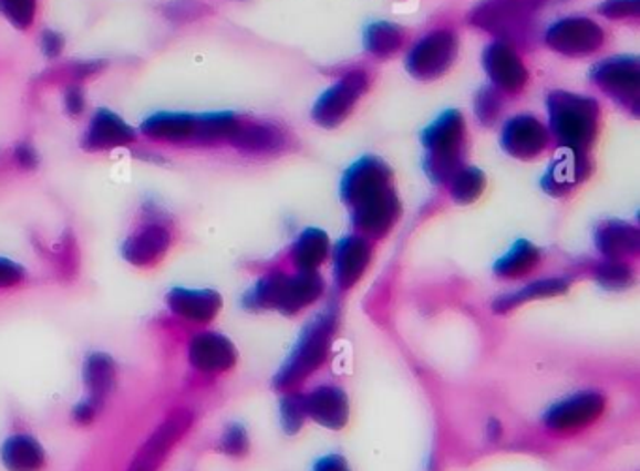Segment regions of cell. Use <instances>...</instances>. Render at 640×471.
Here are the masks:
<instances>
[{"label": "cell", "instance_id": "cell-1", "mask_svg": "<svg viewBox=\"0 0 640 471\" xmlns=\"http://www.w3.org/2000/svg\"><path fill=\"white\" fill-rule=\"evenodd\" d=\"M340 311L339 299H329L323 308L308 320L297 336L290 354L283 359L272 378V389L280 393L301 391L308 381L314 378L331 357L334 341L339 335Z\"/></svg>", "mask_w": 640, "mask_h": 471}, {"label": "cell", "instance_id": "cell-2", "mask_svg": "<svg viewBox=\"0 0 640 471\" xmlns=\"http://www.w3.org/2000/svg\"><path fill=\"white\" fill-rule=\"evenodd\" d=\"M327 295L323 274L293 271L288 268L269 269L242 295V308L248 312H277L296 317L314 308Z\"/></svg>", "mask_w": 640, "mask_h": 471}, {"label": "cell", "instance_id": "cell-3", "mask_svg": "<svg viewBox=\"0 0 640 471\" xmlns=\"http://www.w3.org/2000/svg\"><path fill=\"white\" fill-rule=\"evenodd\" d=\"M548 134L553 147L566 153L590 155L598 143L603 109L598 98L590 94L555 88L545 98Z\"/></svg>", "mask_w": 640, "mask_h": 471}, {"label": "cell", "instance_id": "cell-4", "mask_svg": "<svg viewBox=\"0 0 640 471\" xmlns=\"http://www.w3.org/2000/svg\"><path fill=\"white\" fill-rule=\"evenodd\" d=\"M421 145L425 150L426 177L436 187L445 188L453 175L468 164L469 132L464 113L458 109L440 113L421 132Z\"/></svg>", "mask_w": 640, "mask_h": 471}, {"label": "cell", "instance_id": "cell-5", "mask_svg": "<svg viewBox=\"0 0 640 471\" xmlns=\"http://www.w3.org/2000/svg\"><path fill=\"white\" fill-rule=\"evenodd\" d=\"M548 0H481L469 12L468 23L493 40L524 48L531 42L537 19Z\"/></svg>", "mask_w": 640, "mask_h": 471}, {"label": "cell", "instance_id": "cell-6", "mask_svg": "<svg viewBox=\"0 0 640 471\" xmlns=\"http://www.w3.org/2000/svg\"><path fill=\"white\" fill-rule=\"evenodd\" d=\"M609 409V397L598 387H585L567 393L548 404L539 417V425L550 438H572L596 427Z\"/></svg>", "mask_w": 640, "mask_h": 471}, {"label": "cell", "instance_id": "cell-7", "mask_svg": "<svg viewBox=\"0 0 640 471\" xmlns=\"http://www.w3.org/2000/svg\"><path fill=\"white\" fill-rule=\"evenodd\" d=\"M461 55V34L453 25L432 27L406 48L407 74L431 83L450 74Z\"/></svg>", "mask_w": 640, "mask_h": 471}, {"label": "cell", "instance_id": "cell-8", "mask_svg": "<svg viewBox=\"0 0 640 471\" xmlns=\"http://www.w3.org/2000/svg\"><path fill=\"white\" fill-rule=\"evenodd\" d=\"M374 83L372 72L367 66H351L333 81L316 100L310 117L316 125L334 130L355 113L361 100L370 93Z\"/></svg>", "mask_w": 640, "mask_h": 471}, {"label": "cell", "instance_id": "cell-9", "mask_svg": "<svg viewBox=\"0 0 640 471\" xmlns=\"http://www.w3.org/2000/svg\"><path fill=\"white\" fill-rule=\"evenodd\" d=\"M609 34L605 27L588 15H564L545 27L541 42L548 51L564 59H588L605 50Z\"/></svg>", "mask_w": 640, "mask_h": 471}, {"label": "cell", "instance_id": "cell-10", "mask_svg": "<svg viewBox=\"0 0 640 471\" xmlns=\"http://www.w3.org/2000/svg\"><path fill=\"white\" fill-rule=\"evenodd\" d=\"M590 83L605 98H609L615 106L622 107L631 117L639 115V56L612 55L601 59L591 66Z\"/></svg>", "mask_w": 640, "mask_h": 471}, {"label": "cell", "instance_id": "cell-11", "mask_svg": "<svg viewBox=\"0 0 640 471\" xmlns=\"http://www.w3.org/2000/svg\"><path fill=\"white\" fill-rule=\"evenodd\" d=\"M348 212L353 233L367 237L369 241L378 244L388 239L401 222V193L396 190V185L383 188L348 207Z\"/></svg>", "mask_w": 640, "mask_h": 471}, {"label": "cell", "instance_id": "cell-12", "mask_svg": "<svg viewBox=\"0 0 640 471\" xmlns=\"http://www.w3.org/2000/svg\"><path fill=\"white\" fill-rule=\"evenodd\" d=\"M376 254V244L367 237L358 236L351 231L340 241L334 242L329 255L331 265V279H333L334 295H348L351 290L358 287L359 282L367 276L370 265Z\"/></svg>", "mask_w": 640, "mask_h": 471}, {"label": "cell", "instance_id": "cell-13", "mask_svg": "<svg viewBox=\"0 0 640 471\" xmlns=\"http://www.w3.org/2000/svg\"><path fill=\"white\" fill-rule=\"evenodd\" d=\"M499 145L513 160L534 161L547 155L553 139L545 121L531 113H518L502 123Z\"/></svg>", "mask_w": 640, "mask_h": 471}, {"label": "cell", "instance_id": "cell-14", "mask_svg": "<svg viewBox=\"0 0 640 471\" xmlns=\"http://www.w3.org/2000/svg\"><path fill=\"white\" fill-rule=\"evenodd\" d=\"M481 64L488 77V85L498 88L507 98L523 94L528 87L529 69L523 51L507 42L493 40L481 55Z\"/></svg>", "mask_w": 640, "mask_h": 471}, {"label": "cell", "instance_id": "cell-15", "mask_svg": "<svg viewBox=\"0 0 640 471\" xmlns=\"http://www.w3.org/2000/svg\"><path fill=\"white\" fill-rule=\"evenodd\" d=\"M228 145L248 156H282L297 149V139L290 130L272 121H242L229 137Z\"/></svg>", "mask_w": 640, "mask_h": 471}, {"label": "cell", "instance_id": "cell-16", "mask_svg": "<svg viewBox=\"0 0 640 471\" xmlns=\"http://www.w3.org/2000/svg\"><path fill=\"white\" fill-rule=\"evenodd\" d=\"M192 421H194V416L188 409H175L173 414H169V417L162 421L161 427L148 436L147 441L143 443L142 449L132 460L128 471L161 470L175 446L188 435Z\"/></svg>", "mask_w": 640, "mask_h": 471}, {"label": "cell", "instance_id": "cell-17", "mask_svg": "<svg viewBox=\"0 0 640 471\" xmlns=\"http://www.w3.org/2000/svg\"><path fill=\"white\" fill-rule=\"evenodd\" d=\"M186 355L196 373L210 378L231 373L239 360L234 342L223 333L209 329L197 331L196 335H192Z\"/></svg>", "mask_w": 640, "mask_h": 471}, {"label": "cell", "instance_id": "cell-18", "mask_svg": "<svg viewBox=\"0 0 640 471\" xmlns=\"http://www.w3.org/2000/svg\"><path fill=\"white\" fill-rule=\"evenodd\" d=\"M394 174L388 161L376 155L361 156L345 169L340 179V199L345 209L359 199L367 198L370 193L378 192L382 188L393 187Z\"/></svg>", "mask_w": 640, "mask_h": 471}, {"label": "cell", "instance_id": "cell-19", "mask_svg": "<svg viewBox=\"0 0 640 471\" xmlns=\"http://www.w3.org/2000/svg\"><path fill=\"white\" fill-rule=\"evenodd\" d=\"M172 242V228L164 220L153 217L145 220L132 236L126 237L121 254L134 268H154L166 258Z\"/></svg>", "mask_w": 640, "mask_h": 471}, {"label": "cell", "instance_id": "cell-20", "mask_svg": "<svg viewBox=\"0 0 640 471\" xmlns=\"http://www.w3.org/2000/svg\"><path fill=\"white\" fill-rule=\"evenodd\" d=\"M302 404L308 421L327 430H342L350 422V397L342 385L320 384L312 389H302Z\"/></svg>", "mask_w": 640, "mask_h": 471}, {"label": "cell", "instance_id": "cell-21", "mask_svg": "<svg viewBox=\"0 0 640 471\" xmlns=\"http://www.w3.org/2000/svg\"><path fill=\"white\" fill-rule=\"evenodd\" d=\"M593 175V158L585 153H566L560 155L553 164H548L547 171L543 174V192L550 198L566 199L577 192L586 180Z\"/></svg>", "mask_w": 640, "mask_h": 471}, {"label": "cell", "instance_id": "cell-22", "mask_svg": "<svg viewBox=\"0 0 640 471\" xmlns=\"http://www.w3.org/2000/svg\"><path fill=\"white\" fill-rule=\"evenodd\" d=\"M572 274H550V276H534L526 280L523 284L512 290V292L502 293L494 299L493 311L499 316H507L513 312L523 308L526 304L537 303V301H547V299L561 297L566 295L571 285L575 284Z\"/></svg>", "mask_w": 640, "mask_h": 471}, {"label": "cell", "instance_id": "cell-23", "mask_svg": "<svg viewBox=\"0 0 640 471\" xmlns=\"http://www.w3.org/2000/svg\"><path fill=\"white\" fill-rule=\"evenodd\" d=\"M169 312L177 320L190 323L194 327H209L223 311V295L215 290H194V287H173L166 295Z\"/></svg>", "mask_w": 640, "mask_h": 471}, {"label": "cell", "instance_id": "cell-24", "mask_svg": "<svg viewBox=\"0 0 640 471\" xmlns=\"http://www.w3.org/2000/svg\"><path fill=\"white\" fill-rule=\"evenodd\" d=\"M593 247L603 260L633 261L640 255V230L626 220H603L593 230Z\"/></svg>", "mask_w": 640, "mask_h": 471}, {"label": "cell", "instance_id": "cell-25", "mask_svg": "<svg viewBox=\"0 0 640 471\" xmlns=\"http://www.w3.org/2000/svg\"><path fill=\"white\" fill-rule=\"evenodd\" d=\"M545 265V252L536 242L518 239L494 263L493 274L502 282H526L534 279Z\"/></svg>", "mask_w": 640, "mask_h": 471}, {"label": "cell", "instance_id": "cell-26", "mask_svg": "<svg viewBox=\"0 0 640 471\" xmlns=\"http://www.w3.org/2000/svg\"><path fill=\"white\" fill-rule=\"evenodd\" d=\"M333 242L327 236V231L320 228H307L293 239L286 254V265L293 271H308L320 273L326 268L331 255Z\"/></svg>", "mask_w": 640, "mask_h": 471}, {"label": "cell", "instance_id": "cell-27", "mask_svg": "<svg viewBox=\"0 0 640 471\" xmlns=\"http://www.w3.org/2000/svg\"><path fill=\"white\" fill-rule=\"evenodd\" d=\"M145 136L162 142H192L202 145V115L188 113H158L142 125Z\"/></svg>", "mask_w": 640, "mask_h": 471}, {"label": "cell", "instance_id": "cell-28", "mask_svg": "<svg viewBox=\"0 0 640 471\" xmlns=\"http://www.w3.org/2000/svg\"><path fill=\"white\" fill-rule=\"evenodd\" d=\"M136 136V130L126 125L118 115L110 109H99L86 128L83 147L86 150L117 149L134 142Z\"/></svg>", "mask_w": 640, "mask_h": 471}, {"label": "cell", "instance_id": "cell-29", "mask_svg": "<svg viewBox=\"0 0 640 471\" xmlns=\"http://www.w3.org/2000/svg\"><path fill=\"white\" fill-rule=\"evenodd\" d=\"M117 363L105 352H91L83 360L81 379L85 387V397L104 406L115 387H117Z\"/></svg>", "mask_w": 640, "mask_h": 471}, {"label": "cell", "instance_id": "cell-30", "mask_svg": "<svg viewBox=\"0 0 640 471\" xmlns=\"http://www.w3.org/2000/svg\"><path fill=\"white\" fill-rule=\"evenodd\" d=\"M0 462L7 471H43L48 465V454L34 436L16 432L2 441Z\"/></svg>", "mask_w": 640, "mask_h": 471}, {"label": "cell", "instance_id": "cell-31", "mask_svg": "<svg viewBox=\"0 0 640 471\" xmlns=\"http://www.w3.org/2000/svg\"><path fill=\"white\" fill-rule=\"evenodd\" d=\"M363 45L374 61H389L410 45V31L393 21H374L364 29Z\"/></svg>", "mask_w": 640, "mask_h": 471}, {"label": "cell", "instance_id": "cell-32", "mask_svg": "<svg viewBox=\"0 0 640 471\" xmlns=\"http://www.w3.org/2000/svg\"><path fill=\"white\" fill-rule=\"evenodd\" d=\"M586 274L607 292H626L637 282V263L599 258L586 268Z\"/></svg>", "mask_w": 640, "mask_h": 471}, {"label": "cell", "instance_id": "cell-33", "mask_svg": "<svg viewBox=\"0 0 640 471\" xmlns=\"http://www.w3.org/2000/svg\"><path fill=\"white\" fill-rule=\"evenodd\" d=\"M487 175L483 174L479 168L466 164L445 185V192L453 203L466 207V205H474L475 201H479L481 196L487 190Z\"/></svg>", "mask_w": 640, "mask_h": 471}, {"label": "cell", "instance_id": "cell-34", "mask_svg": "<svg viewBox=\"0 0 640 471\" xmlns=\"http://www.w3.org/2000/svg\"><path fill=\"white\" fill-rule=\"evenodd\" d=\"M507 96L493 85L481 87L474 98V115L483 128H493L504 121Z\"/></svg>", "mask_w": 640, "mask_h": 471}, {"label": "cell", "instance_id": "cell-35", "mask_svg": "<svg viewBox=\"0 0 640 471\" xmlns=\"http://www.w3.org/2000/svg\"><path fill=\"white\" fill-rule=\"evenodd\" d=\"M278 416H280V427L286 435L296 436L301 432L308 421L304 404H302V389L282 393V398L278 404Z\"/></svg>", "mask_w": 640, "mask_h": 471}, {"label": "cell", "instance_id": "cell-36", "mask_svg": "<svg viewBox=\"0 0 640 471\" xmlns=\"http://www.w3.org/2000/svg\"><path fill=\"white\" fill-rule=\"evenodd\" d=\"M218 451L229 459H245L250 453V436L240 422H229L218 438Z\"/></svg>", "mask_w": 640, "mask_h": 471}, {"label": "cell", "instance_id": "cell-37", "mask_svg": "<svg viewBox=\"0 0 640 471\" xmlns=\"http://www.w3.org/2000/svg\"><path fill=\"white\" fill-rule=\"evenodd\" d=\"M0 13L12 23L16 29L25 31L34 21L37 0H0Z\"/></svg>", "mask_w": 640, "mask_h": 471}, {"label": "cell", "instance_id": "cell-38", "mask_svg": "<svg viewBox=\"0 0 640 471\" xmlns=\"http://www.w3.org/2000/svg\"><path fill=\"white\" fill-rule=\"evenodd\" d=\"M598 12L609 21H637L640 15V0H603Z\"/></svg>", "mask_w": 640, "mask_h": 471}, {"label": "cell", "instance_id": "cell-39", "mask_svg": "<svg viewBox=\"0 0 640 471\" xmlns=\"http://www.w3.org/2000/svg\"><path fill=\"white\" fill-rule=\"evenodd\" d=\"M27 280V271L23 265L8 258H0V292L2 290H13L23 284Z\"/></svg>", "mask_w": 640, "mask_h": 471}, {"label": "cell", "instance_id": "cell-40", "mask_svg": "<svg viewBox=\"0 0 640 471\" xmlns=\"http://www.w3.org/2000/svg\"><path fill=\"white\" fill-rule=\"evenodd\" d=\"M102 408H104V406L94 402L93 398L83 397L80 402L74 404L70 417H72V421H74L78 427H89V425H93V422L96 421V417L100 416Z\"/></svg>", "mask_w": 640, "mask_h": 471}, {"label": "cell", "instance_id": "cell-41", "mask_svg": "<svg viewBox=\"0 0 640 471\" xmlns=\"http://www.w3.org/2000/svg\"><path fill=\"white\" fill-rule=\"evenodd\" d=\"M312 471H353L350 462L339 453L323 454L321 459L316 460Z\"/></svg>", "mask_w": 640, "mask_h": 471}, {"label": "cell", "instance_id": "cell-42", "mask_svg": "<svg viewBox=\"0 0 640 471\" xmlns=\"http://www.w3.org/2000/svg\"><path fill=\"white\" fill-rule=\"evenodd\" d=\"M83 107H85V98H83L81 88H69V91H66V109H69L72 115H78V113L83 112Z\"/></svg>", "mask_w": 640, "mask_h": 471}, {"label": "cell", "instance_id": "cell-43", "mask_svg": "<svg viewBox=\"0 0 640 471\" xmlns=\"http://www.w3.org/2000/svg\"><path fill=\"white\" fill-rule=\"evenodd\" d=\"M61 50L62 38L55 34V32H45V34H43V51H45V55H59V51Z\"/></svg>", "mask_w": 640, "mask_h": 471}, {"label": "cell", "instance_id": "cell-44", "mask_svg": "<svg viewBox=\"0 0 640 471\" xmlns=\"http://www.w3.org/2000/svg\"><path fill=\"white\" fill-rule=\"evenodd\" d=\"M18 160L21 166H25V168H32V166H37V155H34V150L29 145H21L18 147Z\"/></svg>", "mask_w": 640, "mask_h": 471}]
</instances>
